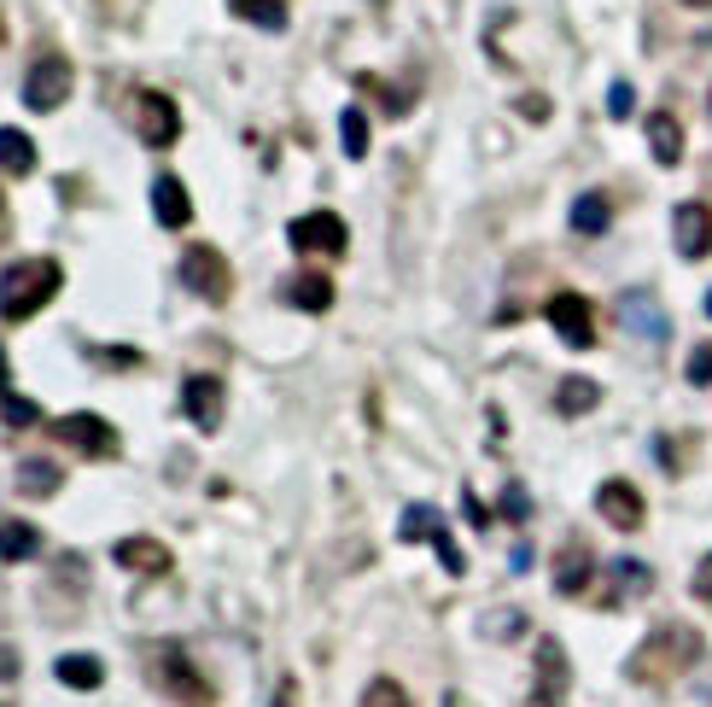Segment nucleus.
<instances>
[{"label":"nucleus","mask_w":712,"mask_h":707,"mask_svg":"<svg viewBox=\"0 0 712 707\" xmlns=\"http://www.w3.org/2000/svg\"><path fill=\"white\" fill-rule=\"evenodd\" d=\"M64 287V269L54 258H24L0 275V322H29L36 310L54 305V293Z\"/></svg>","instance_id":"1"},{"label":"nucleus","mask_w":712,"mask_h":707,"mask_svg":"<svg viewBox=\"0 0 712 707\" xmlns=\"http://www.w3.org/2000/svg\"><path fill=\"white\" fill-rule=\"evenodd\" d=\"M701 661V632H689V626H660L649 644H642L631 655V679L642 684H660V679H672V672H684Z\"/></svg>","instance_id":"2"},{"label":"nucleus","mask_w":712,"mask_h":707,"mask_svg":"<svg viewBox=\"0 0 712 707\" xmlns=\"http://www.w3.org/2000/svg\"><path fill=\"white\" fill-rule=\"evenodd\" d=\"M176 275H181V287H188L193 298H205V305H223V298L234 293V269L216 246H188Z\"/></svg>","instance_id":"3"},{"label":"nucleus","mask_w":712,"mask_h":707,"mask_svg":"<svg viewBox=\"0 0 712 707\" xmlns=\"http://www.w3.org/2000/svg\"><path fill=\"white\" fill-rule=\"evenodd\" d=\"M71 89H76L71 59L41 54L36 64H29V76H24V106H29V111H59L64 99H71Z\"/></svg>","instance_id":"4"},{"label":"nucleus","mask_w":712,"mask_h":707,"mask_svg":"<svg viewBox=\"0 0 712 707\" xmlns=\"http://www.w3.org/2000/svg\"><path fill=\"white\" fill-rule=\"evenodd\" d=\"M286 240H293V251H321V258H339V251L351 246V228L339 211H310V216H293V228H286Z\"/></svg>","instance_id":"5"},{"label":"nucleus","mask_w":712,"mask_h":707,"mask_svg":"<svg viewBox=\"0 0 712 707\" xmlns=\"http://www.w3.org/2000/svg\"><path fill=\"white\" fill-rule=\"evenodd\" d=\"M54 439L71 445L76 457H117V427H111L106 415H88V410L59 415V421H54Z\"/></svg>","instance_id":"6"},{"label":"nucleus","mask_w":712,"mask_h":707,"mask_svg":"<svg viewBox=\"0 0 712 707\" xmlns=\"http://www.w3.org/2000/svg\"><path fill=\"white\" fill-rule=\"evenodd\" d=\"M134 134H141L146 146H169L181 134V111H176V99L158 94V89H141L134 94Z\"/></svg>","instance_id":"7"},{"label":"nucleus","mask_w":712,"mask_h":707,"mask_svg":"<svg viewBox=\"0 0 712 707\" xmlns=\"http://www.w3.org/2000/svg\"><path fill=\"white\" fill-rule=\"evenodd\" d=\"M544 316H549V328L561 333L572 351L596 345V316H590V298L584 293H555L549 305H544Z\"/></svg>","instance_id":"8"},{"label":"nucleus","mask_w":712,"mask_h":707,"mask_svg":"<svg viewBox=\"0 0 712 707\" xmlns=\"http://www.w3.org/2000/svg\"><path fill=\"white\" fill-rule=\"evenodd\" d=\"M642 509H649V503H642V492H637L631 480H602V492H596V515H602L614 532L642 527Z\"/></svg>","instance_id":"9"},{"label":"nucleus","mask_w":712,"mask_h":707,"mask_svg":"<svg viewBox=\"0 0 712 707\" xmlns=\"http://www.w3.org/2000/svg\"><path fill=\"white\" fill-rule=\"evenodd\" d=\"M672 240L684 258H707L712 251V211L701 205V199H684V205L672 211Z\"/></svg>","instance_id":"10"},{"label":"nucleus","mask_w":712,"mask_h":707,"mask_svg":"<svg viewBox=\"0 0 712 707\" xmlns=\"http://www.w3.org/2000/svg\"><path fill=\"white\" fill-rule=\"evenodd\" d=\"M181 410L193 415V427L216 433V421H223V380L216 375H188L181 380Z\"/></svg>","instance_id":"11"},{"label":"nucleus","mask_w":712,"mask_h":707,"mask_svg":"<svg viewBox=\"0 0 712 707\" xmlns=\"http://www.w3.org/2000/svg\"><path fill=\"white\" fill-rule=\"evenodd\" d=\"M619 322L631 328V333H642V340H654V345L672 333V328H666V310L654 305V293H649V287H631V293H619Z\"/></svg>","instance_id":"12"},{"label":"nucleus","mask_w":712,"mask_h":707,"mask_svg":"<svg viewBox=\"0 0 712 707\" xmlns=\"http://www.w3.org/2000/svg\"><path fill=\"white\" fill-rule=\"evenodd\" d=\"M111 562L123 567V574H169V550L158 544V538H117L111 544Z\"/></svg>","instance_id":"13"},{"label":"nucleus","mask_w":712,"mask_h":707,"mask_svg":"<svg viewBox=\"0 0 712 707\" xmlns=\"http://www.w3.org/2000/svg\"><path fill=\"white\" fill-rule=\"evenodd\" d=\"M590 579H596V555L572 538V544H561V555H555V591H561V597H584Z\"/></svg>","instance_id":"14"},{"label":"nucleus","mask_w":712,"mask_h":707,"mask_svg":"<svg viewBox=\"0 0 712 707\" xmlns=\"http://www.w3.org/2000/svg\"><path fill=\"white\" fill-rule=\"evenodd\" d=\"M537 702H544V707L567 702V649L555 644V637L537 644Z\"/></svg>","instance_id":"15"},{"label":"nucleus","mask_w":712,"mask_h":707,"mask_svg":"<svg viewBox=\"0 0 712 707\" xmlns=\"http://www.w3.org/2000/svg\"><path fill=\"white\" fill-rule=\"evenodd\" d=\"M642 134H649V153L654 164H684V123H677L672 111H649V123H642Z\"/></svg>","instance_id":"16"},{"label":"nucleus","mask_w":712,"mask_h":707,"mask_svg":"<svg viewBox=\"0 0 712 707\" xmlns=\"http://www.w3.org/2000/svg\"><path fill=\"white\" fill-rule=\"evenodd\" d=\"M152 216H158L164 228H188L193 223V199H188V188H181L176 176L152 181Z\"/></svg>","instance_id":"17"},{"label":"nucleus","mask_w":712,"mask_h":707,"mask_svg":"<svg viewBox=\"0 0 712 707\" xmlns=\"http://www.w3.org/2000/svg\"><path fill=\"white\" fill-rule=\"evenodd\" d=\"M286 305H298V310H328L333 305V281L321 275V269H298L293 281H286Z\"/></svg>","instance_id":"18"},{"label":"nucleus","mask_w":712,"mask_h":707,"mask_svg":"<svg viewBox=\"0 0 712 707\" xmlns=\"http://www.w3.org/2000/svg\"><path fill=\"white\" fill-rule=\"evenodd\" d=\"M54 672H59L64 690H99L106 684V661H99V655H59Z\"/></svg>","instance_id":"19"},{"label":"nucleus","mask_w":712,"mask_h":707,"mask_svg":"<svg viewBox=\"0 0 712 707\" xmlns=\"http://www.w3.org/2000/svg\"><path fill=\"white\" fill-rule=\"evenodd\" d=\"M0 170L7 176H29L36 170V141L24 129H0Z\"/></svg>","instance_id":"20"},{"label":"nucleus","mask_w":712,"mask_h":707,"mask_svg":"<svg viewBox=\"0 0 712 707\" xmlns=\"http://www.w3.org/2000/svg\"><path fill=\"white\" fill-rule=\"evenodd\" d=\"M41 550V532L29 520H0V562H29Z\"/></svg>","instance_id":"21"},{"label":"nucleus","mask_w":712,"mask_h":707,"mask_svg":"<svg viewBox=\"0 0 712 707\" xmlns=\"http://www.w3.org/2000/svg\"><path fill=\"white\" fill-rule=\"evenodd\" d=\"M596 403H602V386L584 380V375H567L561 386H555V410L561 415H584V410H596Z\"/></svg>","instance_id":"22"},{"label":"nucleus","mask_w":712,"mask_h":707,"mask_svg":"<svg viewBox=\"0 0 712 707\" xmlns=\"http://www.w3.org/2000/svg\"><path fill=\"white\" fill-rule=\"evenodd\" d=\"M228 12H234V19H246V24H258V30H269V36H281V30H286V0H228Z\"/></svg>","instance_id":"23"},{"label":"nucleus","mask_w":712,"mask_h":707,"mask_svg":"<svg viewBox=\"0 0 712 707\" xmlns=\"http://www.w3.org/2000/svg\"><path fill=\"white\" fill-rule=\"evenodd\" d=\"M438 527H444V515H438L432 503H410V509L397 515V538H403V544H427Z\"/></svg>","instance_id":"24"},{"label":"nucleus","mask_w":712,"mask_h":707,"mask_svg":"<svg viewBox=\"0 0 712 707\" xmlns=\"http://www.w3.org/2000/svg\"><path fill=\"white\" fill-rule=\"evenodd\" d=\"M59 462H47V457H29L24 468H19V492L24 497H54L59 492Z\"/></svg>","instance_id":"25"},{"label":"nucleus","mask_w":712,"mask_h":707,"mask_svg":"<svg viewBox=\"0 0 712 707\" xmlns=\"http://www.w3.org/2000/svg\"><path fill=\"white\" fill-rule=\"evenodd\" d=\"M607 223H614V211H607L602 193H579V199H572V234H607Z\"/></svg>","instance_id":"26"},{"label":"nucleus","mask_w":712,"mask_h":707,"mask_svg":"<svg viewBox=\"0 0 712 707\" xmlns=\"http://www.w3.org/2000/svg\"><path fill=\"white\" fill-rule=\"evenodd\" d=\"M164 679L176 684L188 702H205V696H211V690H205V679H199V672L188 667V655H181V649H164Z\"/></svg>","instance_id":"27"},{"label":"nucleus","mask_w":712,"mask_h":707,"mask_svg":"<svg viewBox=\"0 0 712 707\" xmlns=\"http://www.w3.org/2000/svg\"><path fill=\"white\" fill-rule=\"evenodd\" d=\"M339 141H345V158H368V111L363 106H345V117H339Z\"/></svg>","instance_id":"28"},{"label":"nucleus","mask_w":712,"mask_h":707,"mask_svg":"<svg viewBox=\"0 0 712 707\" xmlns=\"http://www.w3.org/2000/svg\"><path fill=\"white\" fill-rule=\"evenodd\" d=\"M356 707H410V690H403L397 679H375V684L363 690V702H356Z\"/></svg>","instance_id":"29"},{"label":"nucleus","mask_w":712,"mask_h":707,"mask_svg":"<svg viewBox=\"0 0 712 707\" xmlns=\"http://www.w3.org/2000/svg\"><path fill=\"white\" fill-rule=\"evenodd\" d=\"M0 421H7V427H41V403L36 398H7L0 403Z\"/></svg>","instance_id":"30"},{"label":"nucleus","mask_w":712,"mask_h":707,"mask_svg":"<svg viewBox=\"0 0 712 707\" xmlns=\"http://www.w3.org/2000/svg\"><path fill=\"white\" fill-rule=\"evenodd\" d=\"M614 579H619V591H625V597H642V591L654 585L642 562H614Z\"/></svg>","instance_id":"31"},{"label":"nucleus","mask_w":712,"mask_h":707,"mask_svg":"<svg viewBox=\"0 0 712 707\" xmlns=\"http://www.w3.org/2000/svg\"><path fill=\"white\" fill-rule=\"evenodd\" d=\"M689 386H712V345L689 351Z\"/></svg>","instance_id":"32"},{"label":"nucleus","mask_w":712,"mask_h":707,"mask_svg":"<svg viewBox=\"0 0 712 707\" xmlns=\"http://www.w3.org/2000/svg\"><path fill=\"white\" fill-rule=\"evenodd\" d=\"M607 111H614V117H631V111H637L631 82H614V89H607Z\"/></svg>","instance_id":"33"},{"label":"nucleus","mask_w":712,"mask_h":707,"mask_svg":"<svg viewBox=\"0 0 712 707\" xmlns=\"http://www.w3.org/2000/svg\"><path fill=\"white\" fill-rule=\"evenodd\" d=\"M695 597H701L707 609H712V550L701 555V567H695Z\"/></svg>","instance_id":"34"},{"label":"nucleus","mask_w":712,"mask_h":707,"mask_svg":"<svg viewBox=\"0 0 712 707\" xmlns=\"http://www.w3.org/2000/svg\"><path fill=\"white\" fill-rule=\"evenodd\" d=\"M502 515H508V520H525V492H520V485H508V497H502Z\"/></svg>","instance_id":"35"},{"label":"nucleus","mask_w":712,"mask_h":707,"mask_svg":"<svg viewBox=\"0 0 712 707\" xmlns=\"http://www.w3.org/2000/svg\"><path fill=\"white\" fill-rule=\"evenodd\" d=\"M7 679H19V649L0 644V684H7Z\"/></svg>","instance_id":"36"},{"label":"nucleus","mask_w":712,"mask_h":707,"mask_svg":"<svg viewBox=\"0 0 712 707\" xmlns=\"http://www.w3.org/2000/svg\"><path fill=\"white\" fill-rule=\"evenodd\" d=\"M520 111H525V117H549V99H537V94H525V99H520Z\"/></svg>","instance_id":"37"},{"label":"nucleus","mask_w":712,"mask_h":707,"mask_svg":"<svg viewBox=\"0 0 712 707\" xmlns=\"http://www.w3.org/2000/svg\"><path fill=\"white\" fill-rule=\"evenodd\" d=\"M7 386H12V375H7V345H0V398H7Z\"/></svg>","instance_id":"38"},{"label":"nucleus","mask_w":712,"mask_h":707,"mask_svg":"<svg viewBox=\"0 0 712 707\" xmlns=\"http://www.w3.org/2000/svg\"><path fill=\"white\" fill-rule=\"evenodd\" d=\"M684 7H695V12H707V7H712V0H684Z\"/></svg>","instance_id":"39"},{"label":"nucleus","mask_w":712,"mask_h":707,"mask_svg":"<svg viewBox=\"0 0 712 707\" xmlns=\"http://www.w3.org/2000/svg\"><path fill=\"white\" fill-rule=\"evenodd\" d=\"M707 316H712V293H707Z\"/></svg>","instance_id":"40"},{"label":"nucleus","mask_w":712,"mask_h":707,"mask_svg":"<svg viewBox=\"0 0 712 707\" xmlns=\"http://www.w3.org/2000/svg\"><path fill=\"white\" fill-rule=\"evenodd\" d=\"M0 223H7V205H0Z\"/></svg>","instance_id":"41"},{"label":"nucleus","mask_w":712,"mask_h":707,"mask_svg":"<svg viewBox=\"0 0 712 707\" xmlns=\"http://www.w3.org/2000/svg\"><path fill=\"white\" fill-rule=\"evenodd\" d=\"M0 42H7V30H0Z\"/></svg>","instance_id":"42"},{"label":"nucleus","mask_w":712,"mask_h":707,"mask_svg":"<svg viewBox=\"0 0 712 707\" xmlns=\"http://www.w3.org/2000/svg\"><path fill=\"white\" fill-rule=\"evenodd\" d=\"M707 106H712V94H707Z\"/></svg>","instance_id":"43"},{"label":"nucleus","mask_w":712,"mask_h":707,"mask_svg":"<svg viewBox=\"0 0 712 707\" xmlns=\"http://www.w3.org/2000/svg\"><path fill=\"white\" fill-rule=\"evenodd\" d=\"M0 707H7V702H0Z\"/></svg>","instance_id":"44"}]
</instances>
